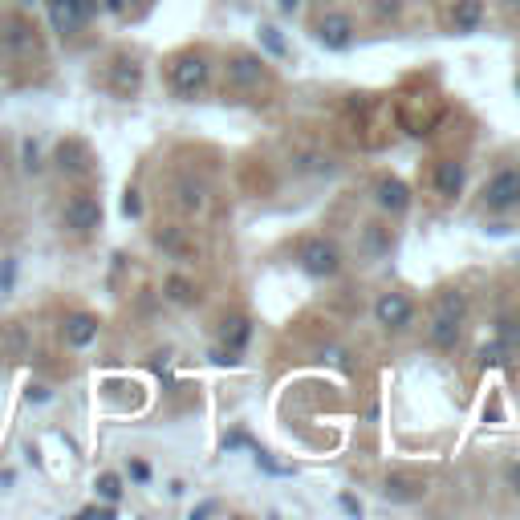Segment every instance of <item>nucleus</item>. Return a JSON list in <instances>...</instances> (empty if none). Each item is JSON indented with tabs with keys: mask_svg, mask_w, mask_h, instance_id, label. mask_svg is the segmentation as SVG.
I'll use <instances>...</instances> for the list:
<instances>
[{
	"mask_svg": "<svg viewBox=\"0 0 520 520\" xmlns=\"http://www.w3.org/2000/svg\"><path fill=\"white\" fill-rule=\"evenodd\" d=\"M504 476H508V484H512V488H516V492H520V463H512V468L504 471Z\"/></svg>",
	"mask_w": 520,
	"mask_h": 520,
	"instance_id": "obj_30",
	"label": "nucleus"
},
{
	"mask_svg": "<svg viewBox=\"0 0 520 520\" xmlns=\"http://www.w3.org/2000/svg\"><path fill=\"white\" fill-rule=\"evenodd\" d=\"M260 41H265V49H268L273 57H284V53H289V49H284V41H281V32H276L273 24H260Z\"/></svg>",
	"mask_w": 520,
	"mask_h": 520,
	"instance_id": "obj_23",
	"label": "nucleus"
},
{
	"mask_svg": "<svg viewBox=\"0 0 520 520\" xmlns=\"http://www.w3.org/2000/svg\"><path fill=\"white\" fill-rule=\"evenodd\" d=\"M29 398H32V403H45L49 390H45V386H32V390H29Z\"/></svg>",
	"mask_w": 520,
	"mask_h": 520,
	"instance_id": "obj_33",
	"label": "nucleus"
},
{
	"mask_svg": "<svg viewBox=\"0 0 520 520\" xmlns=\"http://www.w3.org/2000/svg\"><path fill=\"white\" fill-rule=\"evenodd\" d=\"M57 162H61V171H70V175H81V171H89L86 146H81V143H61V146H57Z\"/></svg>",
	"mask_w": 520,
	"mask_h": 520,
	"instance_id": "obj_17",
	"label": "nucleus"
},
{
	"mask_svg": "<svg viewBox=\"0 0 520 520\" xmlns=\"http://www.w3.org/2000/svg\"><path fill=\"white\" fill-rule=\"evenodd\" d=\"M484 208L488 211H512L520 208V171L504 167L484 183Z\"/></svg>",
	"mask_w": 520,
	"mask_h": 520,
	"instance_id": "obj_4",
	"label": "nucleus"
},
{
	"mask_svg": "<svg viewBox=\"0 0 520 520\" xmlns=\"http://www.w3.org/2000/svg\"><path fill=\"white\" fill-rule=\"evenodd\" d=\"M374 13H378L382 21H390V16L403 13V0H374Z\"/></svg>",
	"mask_w": 520,
	"mask_h": 520,
	"instance_id": "obj_25",
	"label": "nucleus"
},
{
	"mask_svg": "<svg viewBox=\"0 0 520 520\" xmlns=\"http://www.w3.org/2000/svg\"><path fill=\"white\" fill-rule=\"evenodd\" d=\"M297 265L305 268L309 276H317V281H330V276L341 273V252H338V244L325 240V236H309L297 248Z\"/></svg>",
	"mask_w": 520,
	"mask_h": 520,
	"instance_id": "obj_3",
	"label": "nucleus"
},
{
	"mask_svg": "<svg viewBox=\"0 0 520 520\" xmlns=\"http://www.w3.org/2000/svg\"><path fill=\"white\" fill-rule=\"evenodd\" d=\"M354 37H358V29H354V16L349 13H325L321 21H317V41H321L325 49H333V53L349 49Z\"/></svg>",
	"mask_w": 520,
	"mask_h": 520,
	"instance_id": "obj_6",
	"label": "nucleus"
},
{
	"mask_svg": "<svg viewBox=\"0 0 520 520\" xmlns=\"http://www.w3.org/2000/svg\"><path fill=\"white\" fill-rule=\"evenodd\" d=\"M374 321L382 325V330H406V325L414 321V305L411 297H403V292H382L378 301H374Z\"/></svg>",
	"mask_w": 520,
	"mask_h": 520,
	"instance_id": "obj_5",
	"label": "nucleus"
},
{
	"mask_svg": "<svg viewBox=\"0 0 520 520\" xmlns=\"http://www.w3.org/2000/svg\"><path fill=\"white\" fill-rule=\"evenodd\" d=\"M94 338H98V317L94 313H73L70 321H65V341H70L73 349L89 346Z\"/></svg>",
	"mask_w": 520,
	"mask_h": 520,
	"instance_id": "obj_15",
	"label": "nucleus"
},
{
	"mask_svg": "<svg viewBox=\"0 0 520 520\" xmlns=\"http://www.w3.org/2000/svg\"><path fill=\"white\" fill-rule=\"evenodd\" d=\"M29 32H32L29 24H13V21H8V24H5V45H8V49H13V45H16V49H29V45H32Z\"/></svg>",
	"mask_w": 520,
	"mask_h": 520,
	"instance_id": "obj_21",
	"label": "nucleus"
},
{
	"mask_svg": "<svg viewBox=\"0 0 520 520\" xmlns=\"http://www.w3.org/2000/svg\"><path fill=\"white\" fill-rule=\"evenodd\" d=\"M49 24H53V32H61V37H73V32L81 29L78 5H73V0H49Z\"/></svg>",
	"mask_w": 520,
	"mask_h": 520,
	"instance_id": "obj_13",
	"label": "nucleus"
},
{
	"mask_svg": "<svg viewBox=\"0 0 520 520\" xmlns=\"http://www.w3.org/2000/svg\"><path fill=\"white\" fill-rule=\"evenodd\" d=\"M479 370H492V366H508V358H512V349L504 346L500 338H492L488 346H479Z\"/></svg>",
	"mask_w": 520,
	"mask_h": 520,
	"instance_id": "obj_18",
	"label": "nucleus"
},
{
	"mask_svg": "<svg viewBox=\"0 0 520 520\" xmlns=\"http://www.w3.org/2000/svg\"><path fill=\"white\" fill-rule=\"evenodd\" d=\"M219 341H224V349L240 354V349L252 341V321L248 317H228V321L219 325Z\"/></svg>",
	"mask_w": 520,
	"mask_h": 520,
	"instance_id": "obj_16",
	"label": "nucleus"
},
{
	"mask_svg": "<svg viewBox=\"0 0 520 520\" xmlns=\"http://www.w3.org/2000/svg\"><path fill=\"white\" fill-rule=\"evenodd\" d=\"M175 203H179V211H203V203H208V187L200 183L195 175H183V179H175Z\"/></svg>",
	"mask_w": 520,
	"mask_h": 520,
	"instance_id": "obj_12",
	"label": "nucleus"
},
{
	"mask_svg": "<svg viewBox=\"0 0 520 520\" xmlns=\"http://www.w3.org/2000/svg\"><path fill=\"white\" fill-rule=\"evenodd\" d=\"M94 488H98V496H102L106 504H118L122 500V476H114V471H102Z\"/></svg>",
	"mask_w": 520,
	"mask_h": 520,
	"instance_id": "obj_19",
	"label": "nucleus"
},
{
	"mask_svg": "<svg viewBox=\"0 0 520 520\" xmlns=\"http://www.w3.org/2000/svg\"><path fill=\"white\" fill-rule=\"evenodd\" d=\"M130 479H135V484H151V463H143V460H130Z\"/></svg>",
	"mask_w": 520,
	"mask_h": 520,
	"instance_id": "obj_26",
	"label": "nucleus"
},
{
	"mask_svg": "<svg viewBox=\"0 0 520 520\" xmlns=\"http://www.w3.org/2000/svg\"><path fill=\"white\" fill-rule=\"evenodd\" d=\"M208 78H211V61L203 53H179L175 61H171V70H167V81H171V89H175L179 98L203 94Z\"/></svg>",
	"mask_w": 520,
	"mask_h": 520,
	"instance_id": "obj_2",
	"label": "nucleus"
},
{
	"mask_svg": "<svg viewBox=\"0 0 520 520\" xmlns=\"http://www.w3.org/2000/svg\"><path fill=\"white\" fill-rule=\"evenodd\" d=\"M102 8H110V13H122V8H126V0H102Z\"/></svg>",
	"mask_w": 520,
	"mask_h": 520,
	"instance_id": "obj_34",
	"label": "nucleus"
},
{
	"mask_svg": "<svg viewBox=\"0 0 520 520\" xmlns=\"http://www.w3.org/2000/svg\"><path fill=\"white\" fill-rule=\"evenodd\" d=\"M516 89H520V73H516Z\"/></svg>",
	"mask_w": 520,
	"mask_h": 520,
	"instance_id": "obj_36",
	"label": "nucleus"
},
{
	"mask_svg": "<svg viewBox=\"0 0 520 520\" xmlns=\"http://www.w3.org/2000/svg\"><path fill=\"white\" fill-rule=\"evenodd\" d=\"M65 228L78 236H89L94 228H102V203H98L94 195H73V200L65 203Z\"/></svg>",
	"mask_w": 520,
	"mask_h": 520,
	"instance_id": "obj_7",
	"label": "nucleus"
},
{
	"mask_svg": "<svg viewBox=\"0 0 520 520\" xmlns=\"http://www.w3.org/2000/svg\"><path fill=\"white\" fill-rule=\"evenodd\" d=\"M341 508H346V512H362V504H358L354 496H341Z\"/></svg>",
	"mask_w": 520,
	"mask_h": 520,
	"instance_id": "obj_32",
	"label": "nucleus"
},
{
	"mask_svg": "<svg viewBox=\"0 0 520 520\" xmlns=\"http://www.w3.org/2000/svg\"><path fill=\"white\" fill-rule=\"evenodd\" d=\"M16 5H32V0H16Z\"/></svg>",
	"mask_w": 520,
	"mask_h": 520,
	"instance_id": "obj_35",
	"label": "nucleus"
},
{
	"mask_svg": "<svg viewBox=\"0 0 520 520\" xmlns=\"http://www.w3.org/2000/svg\"><path fill=\"white\" fill-rule=\"evenodd\" d=\"M447 24H451V32H476L484 24V0H455Z\"/></svg>",
	"mask_w": 520,
	"mask_h": 520,
	"instance_id": "obj_11",
	"label": "nucleus"
},
{
	"mask_svg": "<svg viewBox=\"0 0 520 520\" xmlns=\"http://www.w3.org/2000/svg\"><path fill=\"white\" fill-rule=\"evenodd\" d=\"M167 297H171V301H179V305H191L195 292H191V284H187L183 276H171V281H167Z\"/></svg>",
	"mask_w": 520,
	"mask_h": 520,
	"instance_id": "obj_22",
	"label": "nucleus"
},
{
	"mask_svg": "<svg viewBox=\"0 0 520 520\" xmlns=\"http://www.w3.org/2000/svg\"><path fill=\"white\" fill-rule=\"evenodd\" d=\"M435 191L443 195V200H455V195L463 191V162H455V159L435 162Z\"/></svg>",
	"mask_w": 520,
	"mask_h": 520,
	"instance_id": "obj_14",
	"label": "nucleus"
},
{
	"mask_svg": "<svg viewBox=\"0 0 520 520\" xmlns=\"http://www.w3.org/2000/svg\"><path fill=\"white\" fill-rule=\"evenodd\" d=\"M110 89L118 98H135L138 89H143V65L135 61V57H114L110 61Z\"/></svg>",
	"mask_w": 520,
	"mask_h": 520,
	"instance_id": "obj_9",
	"label": "nucleus"
},
{
	"mask_svg": "<svg viewBox=\"0 0 520 520\" xmlns=\"http://www.w3.org/2000/svg\"><path fill=\"white\" fill-rule=\"evenodd\" d=\"M8 284H13V260L0 265V289H8Z\"/></svg>",
	"mask_w": 520,
	"mask_h": 520,
	"instance_id": "obj_29",
	"label": "nucleus"
},
{
	"mask_svg": "<svg viewBox=\"0 0 520 520\" xmlns=\"http://www.w3.org/2000/svg\"><path fill=\"white\" fill-rule=\"evenodd\" d=\"M122 211H126V216H138V191H126V200H122Z\"/></svg>",
	"mask_w": 520,
	"mask_h": 520,
	"instance_id": "obj_27",
	"label": "nucleus"
},
{
	"mask_svg": "<svg viewBox=\"0 0 520 520\" xmlns=\"http://www.w3.org/2000/svg\"><path fill=\"white\" fill-rule=\"evenodd\" d=\"M159 244H162V248H167V252H187L183 236H179L175 228H162V232H159Z\"/></svg>",
	"mask_w": 520,
	"mask_h": 520,
	"instance_id": "obj_24",
	"label": "nucleus"
},
{
	"mask_svg": "<svg viewBox=\"0 0 520 520\" xmlns=\"http://www.w3.org/2000/svg\"><path fill=\"white\" fill-rule=\"evenodd\" d=\"M382 496H386V500H414V484L411 479H403V476H395V479H386V488H382Z\"/></svg>",
	"mask_w": 520,
	"mask_h": 520,
	"instance_id": "obj_20",
	"label": "nucleus"
},
{
	"mask_svg": "<svg viewBox=\"0 0 520 520\" xmlns=\"http://www.w3.org/2000/svg\"><path fill=\"white\" fill-rule=\"evenodd\" d=\"M463 317H468V297H463L460 289L439 292V305L427 321V341L435 349H455L460 346V333H463Z\"/></svg>",
	"mask_w": 520,
	"mask_h": 520,
	"instance_id": "obj_1",
	"label": "nucleus"
},
{
	"mask_svg": "<svg viewBox=\"0 0 520 520\" xmlns=\"http://www.w3.org/2000/svg\"><path fill=\"white\" fill-rule=\"evenodd\" d=\"M211 512H219V504H216V500L200 504V508H195V512H191V520H200V516H211Z\"/></svg>",
	"mask_w": 520,
	"mask_h": 520,
	"instance_id": "obj_28",
	"label": "nucleus"
},
{
	"mask_svg": "<svg viewBox=\"0 0 520 520\" xmlns=\"http://www.w3.org/2000/svg\"><path fill=\"white\" fill-rule=\"evenodd\" d=\"M374 200H378L382 211H390V216H403V211L411 208V187H406L403 179L386 175V179H378V187H374Z\"/></svg>",
	"mask_w": 520,
	"mask_h": 520,
	"instance_id": "obj_10",
	"label": "nucleus"
},
{
	"mask_svg": "<svg viewBox=\"0 0 520 520\" xmlns=\"http://www.w3.org/2000/svg\"><path fill=\"white\" fill-rule=\"evenodd\" d=\"M265 81H268V70L256 53H236L232 61H228V86L256 89V86H265Z\"/></svg>",
	"mask_w": 520,
	"mask_h": 520,
	"instance_id": "obj_8",
	"label": "nucleus"
},
{
	"mask_svg": "<svg viewBox=\"0 0 520 520\" xmlns=\"http://www.w3.org/2000/svg\"><path fill=\"white\" fill-rule=\"evenodd\" d=\"M297 5H301V0H276V8H281L284 16H292V13H297Z\"/></svg>",
	"mask_w": 520,
	"mask_h": 520,
	"instance_id": "obj_31",
	"label": "nucleus"
}]
</instances>
